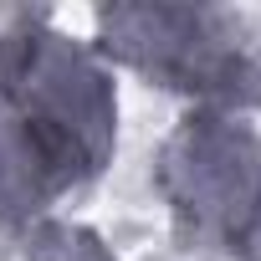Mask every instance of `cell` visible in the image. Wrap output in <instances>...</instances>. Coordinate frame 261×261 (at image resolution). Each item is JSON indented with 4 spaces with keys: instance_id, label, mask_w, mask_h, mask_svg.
I'll return each mask as SVG.
<instances>
[{
    "instance_id": "obj_2",
    "label": "cell",
    "mask_w": 261,
    "mask_h": 261,
    "mask_svg": "<svg viewBox=\"0 0 261 261\" xmlns=\"http://www.w3.org/2000/svg\"><path fill=\"white\" fill-rule=\"evenodd\" d=\"M92 51L159 82L164 92L195 97V108L236 113L261 102V62L251 57L241 26L215 6H169V0L102 6Z\"/></svg>"
},
{
    "instance_id": "obj_1",
    "label": "cell",
    "mask_w": 261,
    "mask_h": 261,
    "mask_svg": "<svg viewBox=\"0 0 261 261\" xmlns=\"http://www.w3.org/2000/svg\"><path fill=\"white\" fill-rule=\"evenodd\" d=\"M118 149V92L108 62L46 16L0 31V225H36L92 185Z\"/></svg>"
},
{
    "instance_id": "obj_4",
    "label": "cell",
    "mask_w": 261,
    "mask_h": 261,
    "mask_svg": "<svg viewBox=\"0 0 261 261\" xmlns=\"http://www.w3.org/2000/svg\"><path fill=\"white\" fill-rule=\"evenodd\" d=\"M26 241H31V256L36 261H113L108 246L82 230V225H62V220H36L26 225Z\"/></svg>"
},
{
    "instance_id": "obj_3",
    "label": "cell",
    "mask_w": 261,
    "mask_h": 261,
    "mask_svg": "<svg viewBox=\"0 0 261 261\" xmlns=\"http://www.w3.org/2000/svg\"><path fill=\"white\" fill-rule=\"evenodd\" d=\"M154 190L190 241H225L261 200V134L236 113L195 108L159 144Z\"/></svg>"
},
{
    "instance_id": "obj_5",
    "label": "cell",
    "mask_w": 261,
    "mask_h": 261,
    "mask_svg": "<svg viewBox=\"0 0 261 261\" xmlns=\"http://www.w3.org/2000/svg\"><path fill=\"white\" fill-rule=\"evenodd\" d=\"M225 256H236V261H261V200L251 205V215L236 225V236L225 241Z\"/></svg>"
}]
</instances>
